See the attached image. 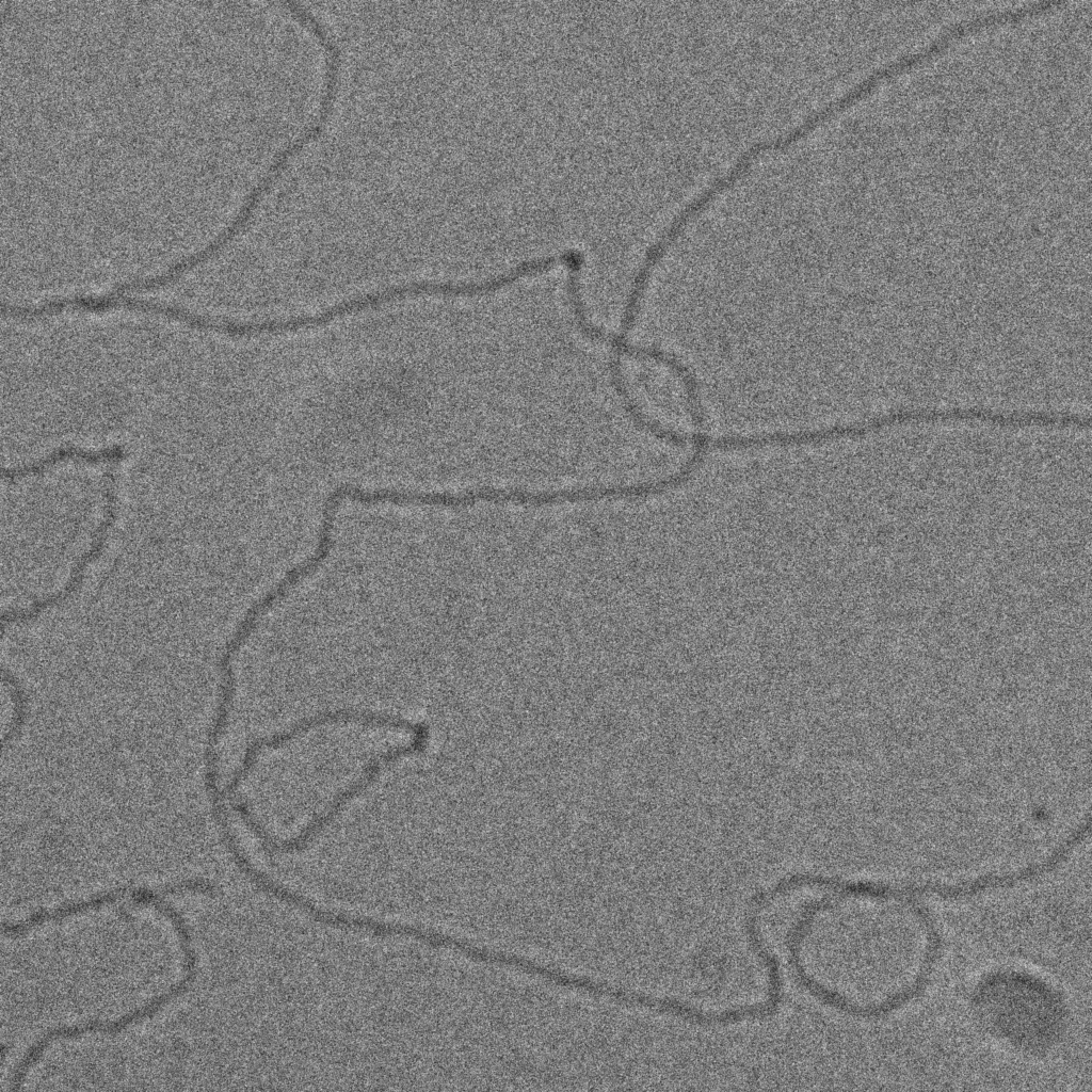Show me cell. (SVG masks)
I'll return each mask as SVG.
<instances>
[{
  "mask_svg": "<svg viewBox=\"0 0 1092 1092\" xmlns=\"http://www.w3.org/2000/svg\"><path fill=\"white\" fill-rule=\"evenodd\" d=\"M929 938L922 914L906 899L848 892L812 903L792 946L813 987L849 1008L871 1010L914 986Z\"/></svg>",
  "mask_w": 1092,
  "mask_h": 1092,
  "instance_id": "obj_1",
  "label": "cell"
},
{
  "mask_svg": "<svg viewBox=\"0 0 1092 1092\" xmlns=\"http://www.w3.org/2000/svg\"><path fill=\"white\" fill-rule=\"evenodd\" d=\"M974 1007L989 1033L1029 1051L1050 1045L1064 1017L1061 998L1050 985L1016 970L999 971L983 980Z\"/></svg>",
  "mask_w": 1092,
  "mask_h": 1092,
  "instance_id": "obj_2",
  "label": "cell"
},
{
  "mask_svg": "<svg viewBox=\"0 0 1092 1092\" xmlns=\"http://www.w3.org/2000/svg\"><path fill=\"white\" fill-rule=\"evenodd\" d=\"M196 956L194 952L187 953L184 956V977L176 984H174L168 992L156 997L149 1001L146 1006L132 1011L129 1014L122 1016L119 1019L111 1023L90 1022L82 1026L73 1027H61L55 1028L47 1032L34 1045H32L27 1054L22 1057L21 1061L16 1066L11 1085L14 1089H18L23 1081L26 1074L29 1069L39 1059L48 1045L58 1039H74L82 1035L86 1032H103V1033H116L132 1025L133 1023L140 1022L143 1018L150 1017L158 1012L164 1005L173 1000L175 997L184 993L191 983L193 982L196 973Z\"/></svg>",
  "mask_w": 1092,
  "mask_h": 1092,
  "instance_id": "obj_3",
  "label": "cell"
},
{
  "mask_svg": "<svg viewBox=\"0 0 1092 1092\" xmlns=\"http://www.w3.org/2000/svg\"><path fill=\"white\" fill-rule=\"evenodd\" d=\"M106 508L105 516L95 532V540L87 551H85L76 563L71 571V576L67 584L57 594H53L41 601L32 605L31 608L26 610H10L2 614L1 621L3 625L5 623H20L27 622L37 616L42 611L54 607L58 604L64 601L75 590L79 587L86 567L100 555L102 551L108 532L113 526L116 518V484L115 477L112 470L106 472Z\"/></svg>",
  "mask_w": 1092,
  "mask_h": 1092,
  "instance_id": "obj_4",
  "label": "cell"
},
{
  "mask_svg": "<svg viewBox=\"0 0 1092 1092\" xmlns=\"http://www.w3.org/2000/svg\"><path fill=\"white\" fill-rule=\"evenodd\" d=\"M334 721H355V722H362V723H365V724H368V725H383V723L385 721V716L359 713V712H348V711H346V712H328V713H323L321 716L315 717V718L309 719V720H307V721H305L303 723H299L296 726H294L292 729H290L289 732H287L285 734L274 736V737H272L270 739H263V740H258V741L254 742L248 748V750L246 752V755H245L244 761L242 764L241 770L244 773H247V771L252 767V765H253V762H254L258 752L262 748H276V746L283 745L284 743H286L289 740H291L292 738L299 736L303 732H306V730L310 729L311 727H316L318 725H321V724H324V723H327V722H334Z\"/></svg>",
  "mask_w": 1092,
  "mask_h": 1092,
  "instance_id": "obj_5",
  "label": "cell"
},
{
  "mask_svg": "<svg viewBox=\"0 0 1092 1092\" xmlns=\"http://www.w3.org/2000/svg\"><path fill=\"white\" fill-rule=\"evenodd\" d=\"M124 457H125V451L119 446H114V447L107 448V449H103V450H100V451H95V452H93V451H85V450L74 448V447H71V448H63V449L54 451L53 453L48 455L46 459H44V460H42V461H39L37 463H33V464L21 466V467H17V468H10V469L9 468H3L2 469V478L6 479L9 481H12V480H15V479L23 478L26 476L37 475V473L42 472L43 470L49 468L50 466H53L57 463L63 462L65 460L77 459V460L85 461L87 463L97 464V463H102V462L116 463L118 461H122Z\"/></svg>",
  "mask_w": 1092,
  "mask_h": 1092,
  "instance_id": "obj_6",
  "label": "cell"
}]
</instances>
